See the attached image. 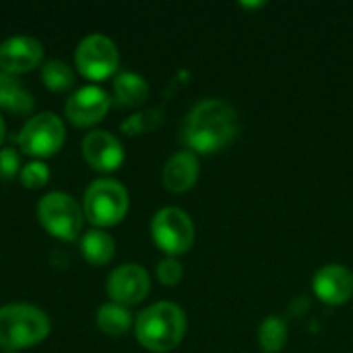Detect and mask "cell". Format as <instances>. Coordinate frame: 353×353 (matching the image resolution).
<instances>
[{
	"label": "cell",
	"mask_w": 353,
	"mask_h": 353,
	"mask_svg": "<svg viewBox=\"0 0 353 353\" xmlns=\"http://www.w3.org/2000/svg\"><path fill=\"white\" fill-rule=\"evenodd\" d=\"M64 139L66 132L62 120L52 112H43L27 120L17 137V143L19 149L27 155L50 157L64 145Z\"/></svg>",
	"instance_id": "ba28073f"
},
{
	"label": "cell",
	"mask_w": 353,
	"mask_h": 353,
	"mask_svg": "<svg viewBox=\"0 0 353 353\" xmlns=\"http://www.w3.org/2000/svg\"><path fill=\"white\" fill-rule=\"evenodd\" d=\"M110 105H112V99L101 87L87 85L74 91L66 99L64 114L74 126H93L105 118Z\"/></svg>",
	"instance_id": "30bf717a"
},
{
	"label": "cell",
	"mask_w": 353,
	"mask_h": 353,
	"mask_svg": "<svg viewBox=\"0 0 353 353\" xmlns=\"http://www.w3.org/2000/svg\"><path fill=\"white\" fill-rule=\"evenodd\" d=\"M0 108L12 114H29L33 110L31 93L14 74L0 70Z\"/></svg>",
	"instance_id": "2e32d148"
},
{
	"label": "cell",
	"mask_w": 353,
	"mask_h": 353,
	"mask_svg": "<svg viewBox=\"0 0 353 353\" xmlns=\"http://www.w3.org/2000/svg\"><path fill=\"white\" fill-rule=\"evenodd\" d=\"M288 341V325L279 316H269L259 329V343L263 353H279Z\"/></svg>",
	"instance_id": "d6986e66"
},
{
	"label": "cell",
	"mask_w": 353,
	"mask_h": 353,
	"mask_svg": "<svg viewBox=\"0 0 353 353\" xmlns=\"http://www.w3.org/2000/svg\"><path fill=\"white\" fill-rule=\"evenodd\" d=\"M149 290H151L149 273L141 265H134V263L120 265L108 277V296L112 298L114 304H120L126 308L143 302Z\"/></svg>",
	"instance_id": "9c48e42d"
},
{
	"label": "cell",
	"mask_w": 353,
	"mask_h": 353,
	"mask_svg": "<svg viewBox=\"0 0 353 353\" xmlns=\"http://www.w3.org/2000/svg\"><path fill=\"white\" fill-rule=\"evenodd\" d=\"M151 236L168 256H178L192 248L194 223L186 211L178 207H165L155 213L151 221Z\"/></svg>",
	"instance_id": "8992f818"
},
{
	"label": "cell",
	"mask_w": 353,
	"mask_h": 353,
	"mask_svg": "<svg viewBox=\"0 0 353 353\" xmlns=\"http://www.w3.org/2000/svg\"><path fill=\"white\" fill-rule=\"evenodd\" d=\"M85 161L99 172H114L124 161L122 143L108 130H93L83 139Z\"/></svg>",
	"instance_id": "7c38bea8"
},
{
	"label": "cell",
	"mask_w": 353,
	"mask_h": 353,
	"mask_svg": "<svg viewBox=\"0 0 353 353\" xmlns=\"http://www.w3.org/2000/svg\"><path fill=\"white\" fill-rule=\"evenodd\" d=\"M182 275H184V269H182V265H180L174 256H168V259H163V261L157 265V279H159L163 285H168V288L178 285L180 279H182Z\"/></svg>",
	"instance_id": "7402d4cb"
},
{
	"label": "cell",
	"mask_w": 353,
	"mask_h": 353,
	"mask_svg": "<svg viewBox=\"0 0 353 353\" xmlns=\"http://www.w3.org/2000/svg\"><path fill=\"white\" fill-rule=\"evenodd\" d=\"M2 353H19V352H2Z\"/></svg>",
	"instance_id": "484cf974"
},
{
	"label": "cell",
	"mask_w": 353,
	"mask_h": 353,
	"mask_svg": "<svg viewBox=\"0 0 353 353\" xmlns=\"http://www.w3.org/2000/svg\"><path fill=\"white\" fill-rule=\"evenodd\" d=\"M128 211V192L126 188L110 178L95 180L83 199V213L91 225L97 230L112 228L126 217Z\"/></svg>",
	"instance_id": "277c9868"
},
{
	"label": "cell",
	"mask_w": 353,
	"mask_h": 353,
	"mask_svg": "<svg viewBox=\"0 0 353 353\" xmlns=\"http://www.w3.org/2000/svg\"><path fill=\"white\" fill-rule=\"evenodd\" d=\"M50 335V319L31 304H6L0 308V347L19 352L41 343Z\"/></svg>",
	"instance_id": "3957f363"
},
{
	"label": "cell",
	"mask_w": 353,
	"mask_h": 353,
	"mask_svg": "<svg viewBox=\"0 0 353 353\" xmlns=\"http://www.w3.org/2000/svg\"><path fill=\"white\" fill-rule=\"evenodd\" d=\"M155 114V110L151 112H143V114H137L132 118H128L122 128L128 132V134H139V132H145V130H151L159 124V120H151V116Z\"/></svg>",
	"instance_id": "cb8c5ba5"
},
{
	"label": "cell",
	"mask_w": 353,
	"mask_h": 353,
	"mask_svg": "<svg viewBox=\"0 0 353 353\" xmlns=\"http://www.w3.org/2000/svg\"><path fill=\"white\" fill-rule=\"evenodd\" d=\"M41 81L50 91H66L74 85L72 68L62 60H48L41 66Z\"/></svg>",
	"instance_id": "ffe728a7"
},
{
	"label": "cell",
	"mask_w": 353,
	"mask_h": 353,
	"mask_svg": "<svg viewBox=\"0 0 353 353\" xmlns=\"http://www.w3.org/2000/svg\"><path fill=\"white\" fill-rule=\"evenodd\" d=\"M83 209L66 192H48L37 205V217L48 234L58 240L72 242L83 230Z\"/></svg>",
	"instance_id": "5b68a950"
},
{
	"label": "cell",
	"mask_w": 353,
	"mask_h": 353,
	"mask_svg": "<svg viewBox=\"0 0 353 353\" xmlns=\"http://www.w3.org/2000/svg\"><path fill=\"white\" fill-rule=\"evenodd\" d=\"M17 174H21V157L12 147H6L0 151V178L12 180Z\"/></svg>",
	"instance_id": "603a6c76"
},
{
	"label": "cell",
	"mask_w": 353,
	"mask_h": 353,
	"mask_svg": "<svg viewBox=\"0 0 353 353\" xmlns=\"http://www.w3.org/2000/svg\"><path fill=\"white\" fill-rule=\"evenodd\" d=\"M312 290L327 306H341L353 298V273L343 265H327L314 275Z\"/></svg>",
	"instance_id": "4fadbf2b"
},
{
	"label": "cell",
	"mask_w": 353,
	"mask_h": 353,
	"mask_svg": "<svg viewBox=\"0 0 353 353\" xmlns=\"http://www.w3.org/2000/svg\"><path fill=\"white\" fill-rule=\"evenodd\" d=\"M97 327L105 333V335H112V337H120V335H126L128 329H130V312L126 306H120V304H103L99 310H97Z\"/></svg>",
	"instance_id": "ac0fdd59"
},
{
	"label": "cell",
	"mask_w": 353,
	"mask_h": 353,
	"mask_svg": "<svg viewBox=\"0 0 353 353\" xmlns=\"http://www.w3.org/2000/svg\"><path fill=\"white\" fill-rule=\"evenodd\" d=\"M120 54L116 43L103 33H91L81 39L74 52V64L79 72L89 81H103L118 68Z\"/></svg>",
	"instance_id": "52a82bcc"
},
{
	"label": "cell",
	"mask_w": 353,
	"mask_h": 353,
	"mask_svg": "<svg viewBox=\"0 0 353 353\" xmlns=\"http://www.w3.org/2000/svg\"><path fill=\"white\" fill-rule=\"evenodd\" d=\"M240 122L236 110L223 99H205L196 103L184 120L182 141L192 153H217L234 143Z\"/></svg>",
	"instance_id": "6da1fadb"
},
{
	"label": "cell",
	"mask_w": 353,
	"mask_h": 353,
	"mask_svg": "<svg viewBox=\"0 0 353 353\" xmlns=\"http://www.w3.org/2000/svg\"><path fill=\"white\" fill-rule=\"evenodd\" d=\"M21 182L25 188H41L50 180V170L41 161H31L21 168Z\"/></svg>",
	"instance_id": "44dd1931"
},
{
	"label": "cell",
	"mask_w": 353,
	"mask_h": 353,
	"mask_svg": "<svg viewBox=\"0 0 353 353\" xmlns=\"http://www.w3.org/2000/svg\"><path fill=\"white\" fill-rule=\"evenodd\" d=\"M81 252H83L87 263H91L95 267H101V265H108L114 259L116 242H114V238L108 232L93 228V230L83 234V238H81Z\"/></svg>",
	"instance_id": "9a60e30c"
},
{
	"label": "cell",
	"mask_w": 353,
	"mask_h": 353,
	"mask_svg": "<svg viewBox=\"0 0 353 353\" xmlns=\"http://www.w3.org/2000/svg\"><path fill=\"white\" fill-rule=\"evenodd\" d=\"M43 60V46L33 35H12L0 43V70L8 74H23L39 66Z\"/></svg>",
	"instance_id": "8fae6325"
},
{
	"label": "cell",
	"mask_w": 353,
	"mask_h": 353,
	"mask_svg": "<svg viewBox=\"0 0 353 353\" xmlns=\"http://www.w3.org/2000/svg\"><path fill=\"white\" fill-rule=\"evenodd\" d=\"M4 132H6V126H4V120H2V116H0V147H2V143H4Z\"/></svg>",
	"instance_id": "d4e9b609"
},
{
	"label": "cell",
	"mask_w": 353,
	"mask_h": 353,
	"mask_svg": "<svg viewBox=\"0 0 353 353\" xmlns=\"http://www.w3.org/2000/svg\"><path fill=\"white\" fill-rule=\"evenodd\" d=\"M134 335L149 352H172L186 335V314L172 302H157L137 316Z\"/></svg>",
	"instance_id": "7a4b0ae2"
},
{
	"label": "cell",
	"mask_w": 353,
	"mask_h": 353,
	"mask_svg": "<svg viewBox=\"0 0 353 353\" xmlns=\"http://www.w3.org/2000/svg\"><path fill=\"white\" fill-rule=\"evenodd\" d=\"M149 97L147 81L137 72H120L114 79V99L122 108L141 105Z\"/></svg>",
	"instance_id": "e0dca14e"
},
{
	"label": "cell",
	"mask_w": 353,
	"mask_h": 353,
	"mask_svg": "<svg viewBox=\"0 0 353 353\" xmlns=\"http://www.w3.org/2000/svg\"><path fill=\"white\" fill-rule=\"evenodd\" d=\"M199 174H201V165H199L196 153L180 151L172 155L168 163L163 165V186L176 194L186 192L196 184Z\"/></svg>",
	"instance_id": "5bb4252c"
}]
</instances>
